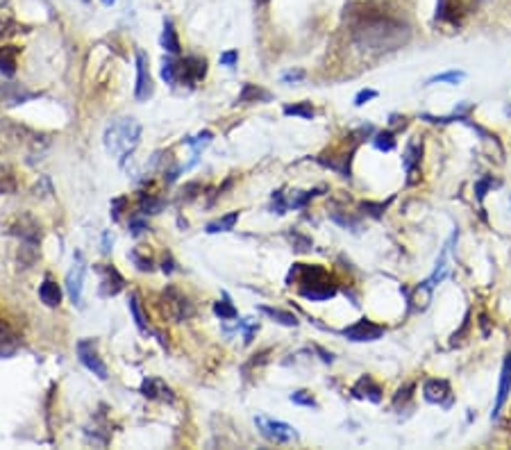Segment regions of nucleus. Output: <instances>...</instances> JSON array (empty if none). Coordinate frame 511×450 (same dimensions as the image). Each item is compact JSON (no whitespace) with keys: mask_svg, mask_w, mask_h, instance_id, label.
I'll return each instance as SVG.
<instances>
[{"mask_svg":"<svg viewBox=\"0 0 511 450\" xmlns=\"http://www.w3.org/2000/svg\"><path fill=\"white\" fill-rule=\"evenodd\" d=\"M259 310H262L264 314H268L271 316V319H275L278 323H282V325H287V328H296L298 325V319L293 314H289V312H282V310H273V307H259Z\"/></svg>","mask_w":511,"mask_h":450,"instance_id":"15","label":"nucleus"},{"mask_svg":"<svg viewBox=\"0 0 511 450\" xmlns=\"http://www.w3.org/2000/svg\"><path fill=\"white\" fill-rule=\"evenodd\" d=\"M78 357H80V362L85 364L91 373L98 375L100 380H107V366L98 357L94 341H91V339H82L80 344H78Z\"/></svg>","mask_w":511,"mask_h":450,"instance_id":"5","label":"nucleus"},{"mask_svg":"<svg viewBox=\"0 0 511 450\" xmlns=\"http://www.w3.org/2000/svg\"><path fill=\"white\" fill-rule=\"evenodd\" d=\"M237 60H239L237 50H230V53L221 55V64H225V66H234V62H237Z\"/></svg>","mask_w":511,"mask_h":450,"instance_id":"27","label":"nucleus"},{"mask_svg":"<svg viewBox=\"0 0 511 450\" xmlns=\"http://www.w3.org/2000/svg\"><path fill=\"white\" fill-rule=\"evenodd\" d=\"M214 312L216 316H221V319H237V310L232 307L228 294H223V303H216Z\"/></svg>","mask_w":511,"mask_h":450,"instance_id":"21","label":"nucleus"},{"mask_svg":"<svg viewBox=\"0 0 511 450\" xmlns=\"http://www.w3.org/2000/svg\"><path fill=\"white\" fill-rule=\"evenodd\" d=\"M139 135H141V128L132 119H125L121 123H116L114 128L107 132V148L112 150V153L128 157V153L139 144Z\"/></svg>","mask_w":511,"mask_h":450,"instance_id":"3","label":"nucleus"},{"mask_svg":"<svg viewBox=\"0 0 511 450\" xmlns=\"http://www.w3.org/2000/svg\"><path fill=\"white\" fill-rule=\"evenodd\" d=\"M103 3H105V5H112V3H114V0H103Z\"/></svg>","mask_w":511,"mask_h":450,"instance_id":"31","label":"nucleus"},{"mask_svg":"<svg viewBox=\"0 0 511 450\" xmlns=\"http://www.w3.org/2000/svg\"><path fill=\"white\" fill-rule=\"evenodd\" d=\"M262 3H266V0H262Z\"/></svg>","mask_w":511,"mask_h":450,"instance_id":"32","label":"nucleus"},{"mask_svg":"<svg viewBox=\"0 0 511 450\" xmlns=\"http://www.w3.org/2000/svg\"><path fill=\"white\" fill-rule=\"evenodd\" d=\"M421 153H423V144H418V141H412V144L407 146L405 157H402V164H405V169H407L409 175H414L416 164L421 162Z\"/></svg>","mask_w":511,"mask_h":450,"instance_id":"12","label":"nucleus"},{"mask_svg":"<svg viewBox=\"0 0 511 450\" xmlns=\"http://www.w3.org/2000/svg\"><path fill=\"white\" fill-rule=\"evenodd\" d=\"M305 78V71H289V73H284V82H298V80H303Z\"/></svg>","mask_w":511,"mask_h":450,"instance_id":"28","label":"nucleus"},{"mask_svg":"<svg viewBox=\"0 0 511 450\" xmlns=\"http://www.w3.org/2000/svg\"><path fill=\"white\" fill-rule=\"evenodd\" d=\"M466 78L464 71H448V73H439V75H432L430 80H427V87L430 85H437V82H448V85H459Z\"/></svg>","mask_w":511,"mask_h":450,"instance_id":"17","label":"nucleus"},{"mask_svg":"<svg viewBox=\"0 0 511 450\" xmlns=\"http://www.w3.org/2000/svg\"><path fill=\"white\" fill-rule=\"evenodd\" d=\"M373 144H375V148L378 150H393L396 148V135H393V132H378V135H375V139H373Z\"/></svg>","mask_w":511,"mask_h":450,"instance_id":"20","label":"nucleus"},{"mask_svg":"<svg viewBox=\"0 0 511 450\" xmlns=\"http://www.w3.org/2000/svg\"><path fill=\"white\" fill-rule=\"evenodd\" d=\"M511 391V353L507 355L505 364H502V373H500V387H498V398H496V405H493V412L491 416L493 419H498V414L502 410V405H505V400Z\"/></svg>","mask_w":511,"mask_h":450,"instance_id":"10","label":"nucleus"},{"mask_svg":"<svg viewBox=\"0 0 511 450\" xmlns=\"http://www.w3.org/2000/svg\"><path fill=\"white\" fill-rule=\"evenodd\" d=\"M355 39L364 46L391 50L407 41V28L384 14H364L353 30Z\"/></svg>","mask_w":511,"mask_h":450,"instance_id":"1","label":"nucleus"},{"mask_svg":"<svg viewBox=\"0 0 511 450\" xmlns=\"http://www.w3.org/2000/svg\"><path fill=\"white\" fill-rule=\"evenodd\" d=\"M493 185V182L489 180V178H484V180H480V182H477V185H475V194H477V200H482L484 198V194H487V189Z\"/></svg>","mask_w":511,"mask_h":450,"instance_id":"26","label":"nucleus"},{"mask_svg":"<svg viewBox=\"0 0 511 450\" xmlns=\"http://www.w3.org/2000/svg\"><path fill=\"white\" fill-rule=\"evenodd\" d=\"M250 100H266L268 103V100H271V94L255 87V85H246L244 91H241V96H239V103H250Z\"/></svg>","mask_w":511,"mask_h":450,"instance_id":"16","label":"nucleus"},{"mask_svg":"<svg viewBox=\"0 0 511 450\" xmlns=\"http://www.w3.org/2000/svg\"><path fill=\"white\" fill-rule=\"evenodd\" d=\"M153 94V85H150V73H148V62H146V55L137 53V91H134V96L137 100H148V96Z\"/></svg>","mask_w":511,"mask_h":450,"instance_id":"9","label":"nucleus"},{"mask_svg":"<svg viewBox=\"0 0 511 450\" xmlns=\"http://www.w3.org/2000/svg\"><path fill=\"white\" fill-rule=\"evenodd\" d=\"M257 425L262 428V435L266 439L275 441V444H289L298 437L296 428H291L289 423H282V421H271V419H264V416H259L257 419Z\"/></svg>","mask_w":511,"mask_h":450,"instance_id":"4","label":"nucleus"},{"mask_svg":"<svg viewBox=\"0 0 511 450\" xmlns=\"http://www.w3.org/2000/svg\"><path fill=\"white\" fill-rule=\"evenodd\" d=\"M423 396L427 403H434V405H441V407H448L452 405V389H450V382L448 380H427L423 385Z\"/></svg>","mask_w":511,"mask_h":450,"instance_id":"7","label":"nucleus"},{"mask_svg":"<svg viewBox=\"0 0 511 450\" xmlns=\"http://www.w3.org/2000/svg\"><path fill=\"white\" fill-rule=\"evenodd\" d=\"M237 221H239V212H232V214L223 216V219H219V221L209 223L207 232H209V235H214V232H228V230L234 228V223H237Z\"/></svg>","mask_w":511,"mask_h":450,"instance_id":"14","label":"nucleus"},{"mask_svg":"<svg viewBox=\"0 0 511 450\" xmlns=\"http://www.w3.org/2000/svg\"><path fill=\"white\" fill-rule=\"evenodd\" d=\"M103 250H105V253H110V232H105V235H103Z\"/></svg>","mask_w":511,"mask_h":450,"instance_id":"30","label":"nucleus"},{"mask_svg":"<svg viewBox=\"0 0 511 450\" xmlns=\"http://www.w3.org/2000/svg\"><path fill=\"white\" fill-rule=\"evenodd\" d=\"M39 296L48 307H57V305H60V300H62V291L53 280H46L44 285L39 287Z\"/></svg>","mask_w":511,"mask_h":450,"instance_id":"11","label":"nucleus"},{"mask_svg":"<svg viewBox=\"0 0 511 450\" xmlns=\"http://www.w3.org/2000/svg\"><path fill=\"white\" fill-rule=\"evenodd\" d=\"M130 312L134 316V323L139 325V330L146 332V319H144V314H141V310H139V298L137 296L130 298Z\"/></svg>","mask_w":511,"mask_h":450,"instance_id":"23","label":"nucleus"},{"mask_svg":"<svg viewBox=\"0 0 511 450\" xmlns=\"http://www.w3.org/2000/svg\"><path fill=\"white\" fill-rule=\"evenodd\" d=\"M291 403L293 405H303V407H318L316 398L309 394V391H293V394H291Z\"/></svg>","mask_w":511,"mask_h":450,"instance_id":"22","label":"nucleus"},{"mask_svg":"<svg viewBox=\"0 0 511 450\" xmlns=\"http://www.w3.org/2000/svg\"><path fill=\"white\" fill-rule=\"evenodd\" d=\"M359 387H364V391L366 394L362 396V398H368V400H373V403H380L382 400V391H380V387L378 385H373V380L371 378H362L357 382Z\"/></svg>","mask_w":511,"mask_h":450,"instance_id":"19","label":"nucleus"},{"mask_svg":"<svg viewBox=\"0 0 511 450\" xmlns=\"http://www.w3.org/2000/svg\"><path fill=\"white\" fill-rule=\"evenodd\" d=\"M85 262L78 255V262L73 264V269L66 273V289H69V296L75 305H80L82 300V282H85Z\"/></svg>","mask_w":511,"mask_h":450,"instance_id":"8","label":"nucleus"},{"mask_svg":"<svg viewBox=\"0 0 511 450\" xmlns=\"http://www.w3.org/2000/svg\"><path fill=\"white\" fill-rule=\"evenodd\" d=\"M343 337L350 339V341H378L382 335H384V325H378L368 319H362L357 321L355 325H350L341 332Z\"/></svg>","mask_w":511,"mask_h":450,"instance_id":"6","label":"nucleus"},{"mask_svg":"<svg viewBox=\"0 0 511 450\" xmlns=\"http://www.w3.org/2000/svg\"><path fill=\"white\" fill-rule=\"evenodd\" d=\"M132 235H139V232H144L146 230V223L144 221H132Z\"/></svg>","mask_w":511,"mask_h":450,"instance_id":"29","label":"nucleus"},{"mask_svg":"<svg viewBox=\"0 0 511 450\" xmlns=\"http://www.w3.org/2000/svg\"><path fill=\"white\" fill-rule=\"evenodd\" d=\"M303 278V287H300V294L307 300H328L334 296V287L328 282V273L321 266H305V264H296V269Z\"/></svg>","mask_w":511,"mask_h":450,"instance_id":"2","label":"nucleus"},{"mask_svg":"<svg viewBox=\"0 0 511 450\" xmlns=\"http://www.w3.org/2000/svg\"><path fill=\"white\" fill-rule=\"evenodd\" d=\"M284 116H303V119H314V107H312V103L287 105V107H284Z\"/></svg>","mask_w":511,"mask_h":450,"instance_id":"18","label":"nucleus"},{"mask_svg":"<svg viewBox=\"0 0 511 450\" xmlns=\"http://www.w3.org/2000/svg\"><path fill=\"white\" fill-rule=\"evenodd\" d=\"M162 46L164 50H169L171 55H178L180 53V39L175 35V28L171 21L164 23V35H162Z\"/></svg>","mask_w":511,"mask_h":450,"instance_id":"13","label":"nucleus"},{"mask_svg":"<svg viewBox=\"0 0 511 450\" xmlns=\"http://www.w3.org/2000/svg\"><path fill=\"white\" fill-rule=\"evenodd\" d=\"M362 210H366L371 216H382L384 210H387V203H380V205H373V203H364Z\"/></svg>","mask_w":511,"mask_h":450,"instance_id":"25","label":"nucleus"},{"mask_svg":"<svg viewBox=\"0 0 511 450\" xmlns=\"http://www.w3.org/2000/svg\"><path fill=\"white\" fill-rule=\"evenodd\" d=\"M373 98H378V91H375V89H362V91H359V94L355 96V105H357V107H362L364 103H368V100H373Z\"/></svg>","mask_w":511,"mask_h":450,"instance_id":"24","label":"nucleus"}]
</instances>
